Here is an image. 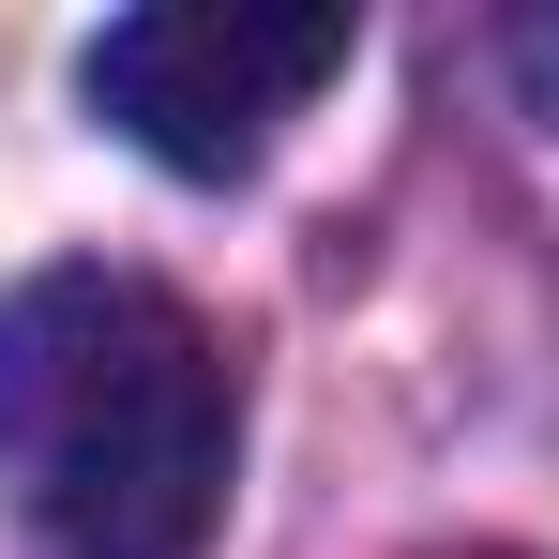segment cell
I'll use <instances>...</instances> for the list:
<instances>
[{"label": "cell", "mask_w": 559, "mask_h": 559, "mask_svg": "<svg viewBox=\"0 0 559 559\" xmlns=\"http://www.w3.org/2000/svg\"><path fill=\"white\" fill-rule=\"evenodd\" d=\"M348 0H152L92 31V106L182 182H242L302 106L348 76Z\"/></svg>", "instance_id": "2"}, {"label": "cell", "mask_w": 559, "mask_h": 559, "mask_svg": "<svg viewBox=\"0 0 559 559\" xmlns=\"http://www.w3.org/2000/svg\"><path fill=\"white\" fill-rule=\"evenodd\" d=\"M242 393L152 273H31L0 302V484L61 559H197L227 530Z\"/></svg>", "instance_id": "1"}, {"label": "cell", "mask_w": 559, "mask_h": 559, "mask_svg": "<svg viewBox=\"0 0 559 559\" xmlns=\"http://www.w3.org/2000/svg\"><path fill=\"white\" fill-rule=\"evenodd\" d=\"M530 76H545V92H559V15H545V31H530Z\"/></svg>", "instance_id": "3"}]
</instances>
